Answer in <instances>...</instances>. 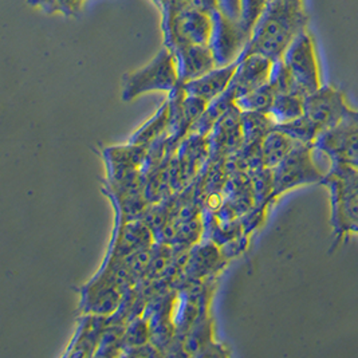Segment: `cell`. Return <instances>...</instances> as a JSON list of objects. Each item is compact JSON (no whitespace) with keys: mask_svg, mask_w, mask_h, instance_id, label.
Masks as SVG:
<instances>
[{"mask_svg":"<svg viewBox=\"0 0 358 358\" xmlns=\"http://www.w3.org/2000/svg\"><path fill=\"white\" fill-rule=\"evenodd\" d=\"M314 148L330 164H341L358 171V110L342 120L336 127L322 131Z\"/></svg>","mask_w":358,"mask_h":358,"instance_id":"6","label":"cell"},{"mask_svg":"<svg viewBox=\"0 0 358 358\" xmlns=\"http://www.w3.org/2000/svg\"><path fill=\"white\" fill-rule=\"evenodd\" d=\"M322 184L330 191L334 248L349 234H358V171L341 164H330Z\"/></svg>","mask_w":358,"mask_h":358,"instance_id":"2","label":"cell"},{"mask_svg":"<svg viewBox=\"0 0 358 358\" xmlns=\"http://www.w3.org/2000/svg\"><path fill=\"white\" fill-rule=\"evenodd\" d=\"M168 124H169V101L164 103L163 106L157 110V113L152 117V120H149L144 127H141L133 134L131 138V145L143 147L152 143L165 129Z\"/></svg>","mask_w":358,"mask_h":358,"instance_id":"16","label":"cell"},{"mask_svg":"<svg viewBox=\"0 0 358 358\" xmlns=\"http://www.w3.org/2000/svg\"><path fill=\"white\" fill-rule=\"evenodd\" d=\"M89 310L94 314L106 315L112 313L120 302V292L114 286V282L106 278L98 277L96 283L89 286V292L85 294Z\"/></svg>","mask_w":358,"mask_h":358,"instance_id":"13","label":"cell"},{"mask_svg":"<svg viewBox=\"0 0 358 358\" xmlns=\"http://www.w3.org/2000/svg\"><path fill=\"white\" fill-rule=\"evenodd\" d=\"M239 65L229 85L235 99L268 83L275 61L262 54H248L239 57Z\"/></svg>","mask_w":358,"mask_h":358,"instance_id":"9","label":"cell"},{"mask_svg":"<svg viewBox=\"0 0 358 358\" xmlns=\"http://www.w3.org/2000/svg\"><path fill=\"white\" fill-rule=\"evenodd\" d=\"M178 59L180 85L192 81L217 67L211 46L188 45L172 50Z\"/></svg>","mask_w":358,"mask_h":358,"instance_id":"11","label":"cell"},{"mask_svg":"<svg viewBox=\"0 0 358 358\" xmlns=\"http://www.w3.org/2000/svg\"><path fill=\"white\" fill-rule=\"evenodd\" d=\"M277 96L273 86L268 83L263 85L261 87L247 93L242 97L235 99L236 108L245 113V112H258V113H268L274 98Z\"/></svg>","mask_w":358,"mask_h":358,"instance_id":"15","label":"cell"},{"mask_svg":"<svg viewBox=\"0 0 358 358\" xmlns=\"http://www.w3.org/2000/svg\"><path fill=\"white\" fill-rule=\"evenodd\" d=\"M353 112L355 109L349 106L345 94L331 85H324L305 98V115L315 125L320 134L336 127Z\"/></svg>","mask_w":358,"mask_h":358,"instance_id":"7","label":"cell"},{"mask_svg":"<svg viewBox=\"0 0 358 358\" xmlns=\"http://www.w3.org/2000/svg\"><path fill=\"white\" fill-rule=\"evenodd\" d=\"M305 98L298 93H280L274 98L268 115L277 125L292 122L305 114Z\"/></svg>","mask_w":358,"mask_h":358,"instance_id":"14","label":"cell"},{"mask_svg":"<svg viewBox=\"0 0 358 358\" xmlns=\"http://www.w3.org/2000/svg\"><path fill=\"white\" fill-rule=\"evenodd\" d=\"M315 148L313 144L296 143L292 152L278 164L273 172V197L289 189L324 182L327 172L314 160Z\"/></svg>","mask_w":358,"mask_h":358,"instance_id":"5","label":"cell"},{"mask_svg":"<svg viewBox=\"0 0 358 358\" xmlns=\"http://www.w3.org/2000/svg\"><path fill=\"white\" fill-rule=\"evenodd\" d=\"M238 65L239 61H235L227 66H217L204 76L182 83L181 87L187 96L201 98L207 102H211L215 98L222 96L229 87Z\"/></svg>","mask_w":358,"mask_h":358,"instance_id":"10","label":"cell"},{"mask_svg":"<svg viewBox=\"0 0 358 358\" xmlns=\"http://www.w3.org/2000/svg\"><path fill=\"white\" fill-rule=\"evenodd\" d=\"M213 33V19L201 10H184L173 19L171 27V46L173 50L188 45L210 46Z\"/></svg>","mask_w":358,"mask_h":358,"instance_id":"8","label":"cell"},{"mask_svg":"<svg viewBox=\"0 0 358 358\" xmlns=\"http://www.w3.org/2000/svg\"><path fill=\"white\" fill-rule=\"evenodd\" d=\"M280 59L290 73L296 93L308 97L324 86L315 42L308 30L295 36Z\"/></svg>","mask_w":358,"mask_h":358,"instance_id":"4","label":"cell"},{"mask_svg":"<svg viewBox=\"0 0 358 358\" xmlns=\"http://www.w3.org/2000/svg\"><path fill=\"white\" fill-rule=\"evenodd\" d=\"M306 24L302 0H270L254 24L242 55L262 54L279 61L295 36L306 30Z\"/></svg>","mask_w":358,"mask_h":358,"instance_id":"1","label":"cell"},{"mask_svg":"<svg viewBox=\"0 0 358 358\" xmlns=\"http://www.w3.org/2000/svg\"><path fill=\"white\" fill-rule=\"evenodd\" d=\"M298 141L293 140L285 131L274 128L268 131L261 141L262 164L267 169L275 168L295 147Z\"/></svg>","mask_w":358,"mask_h":358,"instance_id":"12","label":"cell"},{"mask_svg":"<svg viewBox=\"0 0 358 358\" xmlns=\"http://www.w3.org/2000/svg\"><path fill=\"white\" fill-rule=\"evenodd\" d=\"M179 86L176 55L169 48H164L147 66L124 77L122 99L129 102L149 92H175Z\"/></svg>","mask_w":358,"mask_h":358,"instance_id":"3","label":"cell"}]
</instances>
